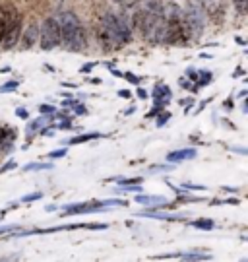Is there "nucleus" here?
<instances>
[{"label": "nucleus", "instance_id": "nucleus-1", "mask_svg": "<svg viewBox=\"0 0 248 262\" xmlns=\"http://www.w3.org/2000/svg\"><path fill=\"white\" fill-rule=\"evenodd\" d=\"M136 24L144 37L151 43H161L165 35V12L159 0H142L136 12Z\"/></svg>", "mask_w": 248, "mask_h": 262}, {"label": "nucleus", "instance_id": "nucleus-2", "mask_svg": "<svg viewBox=\"0 0 248 262\" xmlns=\"http://www.w3.org/2000/svg\"><path fill=\"white\" fill-rule=\"evenodd\" d=\"M99 37H101L103 45L110 49H119L122 45L130 43L132 39V29H130L128 21L122 14H105L99 24Z\"/></svg>", "mask_w": 248, "mask_h": 262}, {"label": "nucleus", "instance_id": "nucleus-3", "mask_svg": "<svg viewBox=\"0 0 248 262\" xmlns=\"http://www.w3.org/2000/svg\"><path fill=\"white\" fill-rule=\"evenodd\" d=\"M56 21L60 28V43L68 51H83L85 49V31H83L80 18L74 12H62Z\"/></svg>", "mask_w": 248, "mask_h": 262}, {"label": "nucleus", "instance_id": "nucleus-4", "mask_svg": "<svg viewBox=\"0 0 248 262\" xmlns=\"http://www.w3.org/2000/svg\"><path fill=\"white\" fill-rule=\"evenodd\" d=\"M110 206H126V200L120 198H110V200H103V202H80V204H70V206L62 208L64 215H76V214H92V212H103Z\"/></svg>", "mask_w": 248, "mask_h": 262}, {"label": "nucleus", "instance_id": "nucleus-5", "mask_svg": "<svg viewBox=\"0 0 248 262\" xmlns=\"http://www.w3.org/2000/svg\"><path fill=\"white\" fill-rule=\"evenodd\" d=\"M39 39H41V49L43 51H53L60 45V28L55 18H47L39 29Z\"/></svg>", "mask_w": 248, "mask_h": 262}, {"label": "nucleus", "instance_id": "nucleus-6", "mask_svg": "<svg viewBox=\"0 0 248 262\" xmlns=\"http://www.w3.org/2000/svg\"><path fill=\"white\" fill-rule=\"evenodd\" d=\"M184 18H186V24H188V28H190V31H192L194 35H200L202 33L206 21H204L202 4L198 0H192L188 4V10H186V16Z\"/></svg>", "mask_w": 248, "mask_h": 262}, {"label": "nucleus", "instance_id": "nucleus-7", "mask_svg": "<svg viewBox=\"0 0 248 262\" xmlns=\"http://www.w3.org/2000/svg\"><path fill=\"white\" fill-rule=\"evenodd\" d=\"M19 35H21V19H18L14 26H10L4 35L0 39V51H10V49L16 47V43L19 41Z\"/></svg>", "mask_w": 248, "mask_h": 262}, {"label": "nucleus", "instance_id": "nucleus-8", "mask_svg": "<svg viewBox=\"0 0 248 262\" xmlns=\"http://www.w3.org/2000/svg\"><path fill=\"white\" fill-rule=\"evenodd\" d=\"M171 88L165 84H159L155 85L153 90V107H159V109H165L167 103L171 101Z\"/></svg>", "mask_w": 248, "mask_h": 262}, {"label": "nucleus", "instance_id": "nucleus-9", "mask_svg": "<svg viewBox=\"0 0 248 262\" xmlns=\"http://www.w3.org/2000/svg\"><path fill=\"white\" fill-rule=\"evenodd\" d=\"M198 156V151L194 148H184V150H175L167 154V161L169 163H178V161H186V159H194Z\"/></svg>", "mask_w": 248, "mask_h": 262}, {"label": "nucleus", "instance_id": "nucleus-10", "mask_svg": "<svg viewBox=\"0 0 248 262\" xmlns=\"http://www.w3.org/2000/svg\"><path fill=\"white\" fill-rule=\"evenodd\" d=\"M19 37H21V51H28V49H31L35 45L37 37H39V28H37L35 24H31L26 29V33H21Z\"/></svg>", "mask_w": 248, "mask_h": 262}, {"label": "nucleus", "instance_id": "nucleus-11", "mask_svg": "<svg viewBox=\"0 0 248 262\" xmlns=\"http://www.w3.org/2000/svg\"><path fill=\"white\" fill-rule=\"evenodd\" d=\"M136 202L138 204H146V206H153V208H157V206H161V208H169V206H173V204H169V200H167L165 196H142L138 192V196H136Z\"/></svg>", "mask_w": 248, "mask_h": 262}, {"label": "nucleus", "instance_id": "nucleus-12", "mask_svg": "<svg viewBox=\"0 0 248 262\" xmlns=\"http://www.w3.org/2000/svg\"><path fill=\"white\" fill-rule=\"evenodd\" d=\"M138 215H144V217H155V220H165V222H178V220H183V215L163 214V212H157V210H147V212H138Z\"/></svg>", "mask_w": 248, "mask_h": 262}, {"label": "nucleus", "instance_id": "nucleus-13", "mask_svg": "<svg viewBox=\"0 0 248 262\" xmlns=\"http://www.w3.org/2000/svg\"><path fill=\"white\" fill-rule=\"evenodd\" d=\"M97 138H103V134L99 132H87V134H80V136H74L70 140H66L68 146H76V144H83V142L87 140H97Z\"/></svg>", "mask_w": 248, "mask_h": 262}, {"label": "nucleus", "instance_id": "nucleus-14", "mask_svg": "<svg viewBox=\"0 0 248 262\" xmlns=\"http://www.w3.org/2000/svg\"><path fill=\"white\" fill-rule=\"evenodd\" d=\"M175 256L176 258H184V260H212V254L202 253H178Z\"/></svg>", "mask_w": 248, "mask_h": 262}, {"label": "nucleus", "instance_id": "nucleus-15", "mask_svg": "<svg viewBox=\"0 0 248 262\" xmlns=\"http://www.w3.org/2000/svg\"><path fill=\"white\" fill-rule=\"evenodd\" d=\"M45 119H37V121H33L31 124L28 126V130H26V134H28V140H31L33 138V134H35L39 128H41V124H45Z\"/></svg>", "mask_w": 248, "mask_h": 262}, {"label": "nucleus", "instance_id": "nucleus-16", "mask_svg": "<svg viewBox=\"0 0 248 262\" xmlns=\"http://www.w3.org/2000/svg\"><path fill=\"white\" fill-rule=\"evenodd\" d=\"M196 78H198V80H196V82H198V85H202V88H204V85H208L210 82H212L213 74H212V72H208V70H202V72L196 76Z\"/></svg>", "mask_w": 248, "mask_h": 262}, {"label": "nucleus", "instance_id": "nucleus-17", "mask_svg": "<svg viewBox=\"0 0 248 262\" xmlns=\"http://www.w3.org/2000/svg\"><path fill=\"white\" fill-rule=\"evenodd\" d=\"M53 165L51 163H28V165H24L21 167V171H41V169H51Z\"/></svg>", "mask_w": 248, "mask_h": 262}, {"label": "nucleus", "instance_id": "nucleus-18", "mask_svg": "<svg viewBox=\"0 0 248 262\" xmlns=\"http://www.w3.org/2000/svg\"><path fill=\"white\" fill-rule=\"evenodd\" d=\"M192 225L196 227V229H206V231H210V229H213V222L212 220H196V222H192Z\"/></svg>", "mask_w": 248, "mask_h": 262}, {"label": "nucleus", "instance_id": "nucleus-19", "mask_svg": "<svg viewBox=\"0 0 248 262\" xmlns=\"http://www.w3.org/2000/svg\"><path fill=\"white\" fill-rule=\"evenodd\" d=\"M12 136H14V130H10L6 126H0V146H2L4 142H8Z\"/></svg>", "mask_w": 248, "mask_h": 262}, {"label": "nucleus", "instance_id": "nucleus-20", "mask_svg": "<svg viewBox=\"0 0 248 262\" xmlns=\"http://www.w3.org/2000/svg\"><path fill=\"white\" fill-rule=\"evenodd\" d=\"M66 148H60V150H55V151H49V154H47V158L49 159H60V158H64L66 156Z\"/></svg>", "mask_w": 248, "mask_h": 262}, {"label": "nucleus", "instance_id": "nucleus-21", "mask_svg": "<svg viewBox=\"0 0 248 262\" xmlns=\"http://www.w3.org/2000/svg\"><path fill=\"white\" fill-rule=\"evenodd\" d=\"M19 85V82H16V80H12V82H8V84H4L2 88H0V94H6V92H12V90H16Z\"/></svg>", "mask_w": 248, "mask_h": 262}, {"label": "nucleus", "instance_id": "nucleus-22", "mask_svg": "<svg viewBox=\"0 0 248 262\" xmlns=\"http://www.w3.org/2000/svg\"><path fill=\"white\" fill-rule=\"evenodd\" d=\"M56 128H62V130H68V128H72V122L68 117H60V122L56 124Z\"/></svg>", "mask_w": 248, "mask_h": 262}, {"label": "nucleus", "instance_id": "nucleus-23", "mask_svg": "<svg viewBox=\"0 0 248 262\" xmlns=\"http://www.w3.org/2000/svg\"><path fill=\"white\" fill-rule=\"evenodd\" d=\"M235 2V6L239 10L240 14H246V8H248V0H233Z\"/></svg>", "mask_w": 248, "mask_h": 262}, {"label": "nucleus", "instance_id": "nucleus-24", "mask_svg": "<svg viewBox=\"0 0 248 262\" xmlns=\"http://www.w3.org/2000/svg\"><path fill=\"white\" fill-rule=\"evenodd\" d=\"M14 167H16V161H14V159H10V161H6V163L0 167V175H2V173H6V171H10V169H14Z\"/></svg>", "mask_w": 248, "mask_h": 262}, {"label": "nucleus", "instance_id": "nucleus-25", "mask_svg": "<svg viewBox=\"0 0 248 262\" xmlns=\"http://www.w3.org/2000/svg\"><path fill=\"white\" fill-rule=\"evenodd\" d=\"M10 231H19V227L18 225H2V227H0V235L10 233Z\"/></svg>", "mask_w": 248, "mask_h": 262}, {"label": "nucleus", "instance_id": "nucleus-26", "mask_svg": "<svg viewBox=\"0 0 248 262\" xmlns=\"http://www.w3.org/2000/svg\"><path fill=\"white\" fill-rule=\"evenodd\" d=\"M39 111L43 113V115H55V107H53V105H41V107H39Z\"/></svg>", "mask_w": 248, "mask_h": 262}, {"label": "nucleus", "instance_id": "nucleus-27", "mask_svg": "<svg viewBox=\"0 0 248 262\" xmlns=\"http://www.w3.org/2000/svg\"><path fill=\"white\" fill-rule=\"evenodd\" d=\"M41 196H43L41 192H35V194H28V196L21 198V202H35V200H39Z\"/></svg>", "mask_w": 248, "mask_h": 262}, {"label": "nucleus", "instance_id": "nucleus-28", "mask_svg": "<svg viewBox=\"0 0 248 262\" xmlns=\"http://www.w3.org/2000/svg\"><path fill=\"white\" fill-rule=\"evenodd\" d=\"M169 119H171V113H169V111L163 113V115H161V117L157 119V126H163V124H165V122L169 121Z\"/></svg>", "mask_w": 248, "mask_h": 262}, {"label": "nucleus", "instance_id": "nucleus-29", "mask_svg": "<svg viewBox=\"0 0 248 262\" xmlns=\"http://www.w3.org/2000/svg\"><path fill=\"white\" fill-rule=\"evenodd\" d=\"M74 111H76V115H85L87 109H85L82 103H78V101H76V103H74Z\"/></svg>", "mask_w": 248, "mask_h": 262}, {"label": "nucleus", "instance_id": "nucleus-30", "mask_svg": "<svg viewBox=\"0 0 248 262\" xmlns=\"http://www.w3.org/2000/svg\"><path fill=\"white\" fill-rule=\"evenodd\" d=\"M124 78H128V82H132V84H140V78L138 76H134L132 72H124Z\"/></svg>", "mask_w": 248, "mask_h": 262}, {"label": "nucleus", "instance_id": "nucleus-31", "mask_svg": "<svg viewBox=\"0 0 248 262\" xmlns=\"http://www.w3.org/2000/svg\"><path fill=\"white\" fill-rule=\"evenodd\" d=\"M16 115H18L19 119H28L29 117V113L24 109V107H19V109H16Z\"/></svg>", "mask_w": 248, "mask_h": 262}, {"label": "nucleus", "instance_id": "nucleus-32", "mask_svg": "<svg viewBox=\"0 0 248 262\" xmlns=\"http://www.w3.org/2000/svg\"><path fill=\"white\" fill-rule=\"evenodd\" d=\"M130 95L132 94H130L128 90H119V97H122V99H128Z\"/></svg>", "mask_w": 248, "mask_h": 262}, {"label": "nucleus", "instance_id": "nucleus-33", "mask_svg": "<svg viewBox=\"0 0 248 262\" xmlns=\"http://www.w3.org/2000/svg\"><path fill=\"white\" fill-rule=\"evenodd\" d=\"M93 66H95V62H87V64H85V66L82 68V70H83V72H89V70H92Z\"/></svg>", "mask_w": 248, "mask_h": 262}, {"label": "nucleus", "instance_id": "nucleus-34", "mask_svg": "<svg viewBox=\"0 0 248 262\" xmlns=\"http://www.w3.org/2000/svg\"><path fill=\"white\" fill-rule=\"evenodd\" d=\"M138 97H140V99H146V97H147L146 90H142V88H140V90H138Z\"/></svg>", "mask_w": 248, "mask_h": 262}, {"label": "nucleus", "instance_id": "nucleus-35", "mask_svg": "<svg viewBox=\"0 0 248 262\" xmlns=\"http://www.w3.org/2000/svg\"><path fill=\"white\" fill-rule=\"evenodd\" d=\"M115 2H119V4H124V2H126V0H115Z\"/></svg>", "mask_w": 248, "mask_h": 262}]
</instances>
